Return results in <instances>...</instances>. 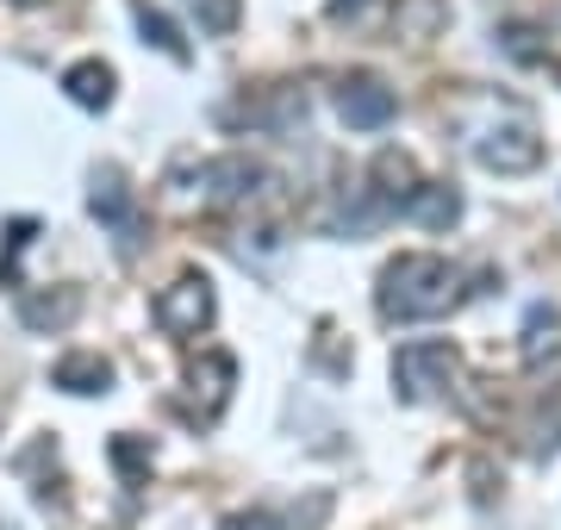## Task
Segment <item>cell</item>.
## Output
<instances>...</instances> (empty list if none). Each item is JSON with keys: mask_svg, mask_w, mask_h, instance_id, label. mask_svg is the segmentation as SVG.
I'll list each match as a JSON object with an SVG mask.
<instances>
[{"mask_svg": "<svg viewBox=\"0 0 561 530\" xmlns=\"http://www.w3.org/2000/svg\"><path fill=\"white\" fill-rule=\"evenodd\" d=\"M375 307H381L387 325H424V319H443V312L461 307V268L443 263V256H393L381 268V287H375Z\"/></svg>", "mask_w": 561, "mask_h": 530, "instance_id": "6da1fadb", "label": "cell"}, {"mask_svg": "<svg viewBox=\"0 0 561 530\" xmlns=\"http://www.w3.org/2000/svg\"><path fill=\"white\" fill-rule=\"evenodd\" d=\"M461 131H468L474 163L493 169V175H524V169L542 163L537 119L518 101H481V119H461Z\"/></svg>", "mask_w": 561, "mask_h": 530, "instance_id": "7a4b0ae2", "label": "cell"}, {"mask_svg": "<svg viewBox=\"0 0 561 530\" xmlns=\"http://www.w3.org/2000/svg\"><path fill=\"white\" fill-rule=\"evenodd\" d=\"M150 312H157V325L169 331V337H201V331L219 319V293H213V281H206V275H194V268H187V275H175V281L162 287Z\"/></svg>", "mask_w": 561, "mask_h": 530, "instance_id": "3957f363", "label": "cell"}, {"mask_svg": "<svg viewBox=\"0 0 561 530\" xmlns=\"http://www.w3.org/2000/svg\"><path fill=\"white\" fill-rule=\"evenodd\" d=\"M456 375H461V356L449 344H405L393 356V388H400V400H431V393L456 388Z\"/></svg>", "mask_w": 561, "mask_h": 530, "instance_id": "277c9868", "label": "cell"}, {"mask_svg": "<svg viewBox=\"0 0 561 530\" xmlns=\"http://www.w3.org/2000/svg\"><path fill=\"white\" fill-rule=\"evenodd\" d=\"M175 182H187V194L201 206H238V200H250L268 175H262V163H250V157H213V163L187 169Z\"/></svg>", "mask_w": 561, "mask_h": 530, "instance_id": "5b68a950", "label": "cell"}, {"mask_svg": "<svg viewBox=\"0 0 561 530\" xmlns=\"http://www.w3.org/2000/svg\"><path fill=\"white\" fill-rule=\"evenodd\" d=\"M337 113L350 131H381V125H393V113H400V94L381 82V76H350V82L337 88Z\"/></svg>", "mask_w": 561, "mask_h": 530, "instance_id": "8992f818", "label": "cell"}, {"mask_svg": "<svg viewBox=\"0 0 561 530\" xmlns=\"http://www.w3.org/2000/svg\"><path fill=\"white\" fill-rule=\"evenodd\" d=\"M231 381H238V362L225 356V349H206L201 362L187 368V388H194V418L201 425H213L225 412V400H231Z\"/></svg>", "mask_w": 561, "mask_h": 530, "instance_id": "52a82bcc", "label": "cell"}, {"mask_svg": "<svg viewBox=\"0 0 561 530\" xmlns=\"http://www.w3.org/2000/svg\"><path fill=\"white\" fill-rule=\"evenodd\" d=\"M88 206H94V219H101V224L119 231V244H138V200H131V187H125L119 169H101V175H94Z\"/></svg>", "mask_w": 561, "mask_h": 530, "instance_id": "ba28073f", "label": "cell"}, {"mask_svg": "<svg viewBox=\"0 0 561 530\" xmlns=\"http://www.w3.org/2000/svg\"><path fill=\"white\" fill-rule=\"evenodd\" d=\"M412 224H424V231H449V224L461 219V194L449 182H419L412 194H405V206H400Z\"/></svg>", "mask_w": 561, "mask_h": 530, "instance_id": "9c48e42d", "label": "cell"}, {"mask_svg": "<svg viewBox=\"0 0 561 530\" xmlns=\"http://www.w3.org/2000/svg\"><path fill=\"white\" fill-rule=\"evenodd\" d=\"M62 393H81V400H94V393L113 388V362H106L101 349H76V356H62L57 375H50Z\"/></svg>", "mask_w": 561, "mask_h": 530, "instance_id": "30bf717a", "label": "cell"}, {"mask_svg": "<svg viewBox=\"0 0 561 530\" xmlns=\"http://www.w3.org/2000/svg\"><path fill=\"white\" fill-rule=\"evenodd\" d=\"M81 312V293L76 287H57V293H25L20 300V325L25 331H69Z\"/></svg>", "mask_w": 561, "mask_h": 530, "instance_id": "8fae6325", "label": "cell"}, {"mask_svg": "<svg viewBox=\"0 0 561 530\" xmlns=\"http://www.w3.org/2000/svg\"><path fill=\"white\" fill-rule=\"evenodd\" d=\"M62 94L76 106H88V113H106V106H113V69H106L101 57L76 62V69H62Z\"/></svg>", "mask_w": 561, "mask_h": 530, "instance_id": "7c38bea8", "label": "cell"}, {"mask_svg": "<svg viewBox=\"0 0 561 530\" xmlns=\"http://www.w3.org/2000/svg\"><path fill=\"white\" fill-rule=\"evenodd\" d=\"M412 187H419V163L405 150H381L375 157V194H381V206H405Z\"/></svg>", "mask_w": 561, "mask_h": 530, "instance_id": "4fadbf2b", "label": "cell"}, {"mask_svg": "<svg viewBox=\"0 0 561 530\" xmlns=\"http://www.w3.org/2000/svg\"><path fill=\"white\" fill-rule=\"evenodd\" d=\"M131 13H138V32H144V44H157L162 57L187 62V44H181V32H175V25H169V20H162V13H157V7H150V0H138Z\"/></svg>", "mask_w": 561, "mask_h": 530, "instance_id": "5bb4252c", "label": "cell"}, {"mask_svg": "<svg viewBox=\"0 0 561 530\" xmlns=\"http://www.w3.org/2000/svg\"><path fill=\"white\" fill-rule=\"evenodd\" d=\"M187 13L201 20L206 38H231L238 20H243V0H187Z\"/></svg>", "mask_w": 561, "mask_h": 530, "instance_id": "9a60e30c", "label": "cell"}, {"mask_svg": "<svg viewBox=\"0 0 561 530\" xmlns=\"http://www.w3.org/2000/svg\"><path fill=\"white\" fill-rule=\"evenodd\" d=\"M556 307H537L530 312V325H524V362L530 368H542V356H549V349H556Z\"/></svg>", "mask_w": 561, "mask_h": 530, "instance_id": "2e32d148", "label": "cell"}, {"mask_svg": "<svg viewBox=\"0 0 561 530\" xmlns=\"http://www.w3.org/2000/svg\"><path fill=\"white\" fill-rule=\"evenodd\" d=\"M113 462H119L125 481H144V474H150V443L131 437V430H119V437H113Z\"/></svg>", "mask_w": 561, "mask_h": 530, "instance_id": "e0dca14e", "label": "cell"}, {"mask_svg": "<svg viewBox=\"0 0 561 530\" xmlns=\"http://www.w3.org/2000/svg\"><path fill=\"white\" fill-rule=\"evenodd\" d=\"M225 530H287V525H275L268 511H231V518H225Z\"/></svg>", "mask_w": 561, "mask_h": 530, "instance_id": "ac0fdd59", "label": "cell"}]
</instances>
